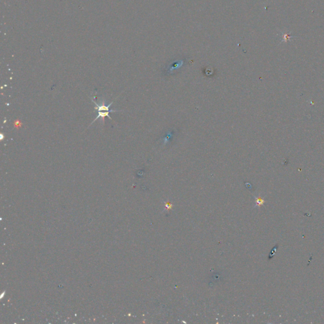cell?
<instances>
[{
  "mask_svg": "<svg viewBox=\"0 0 324 324\" xmlns=\"http://www.w3.org/2000/svg\"><path fill=\"white\" fill-rule=\"evenodd\" d=\"M93 102L95 103V109L96 110L98 111H110L111 112H116V111H119L118 110H110V106L113 104V101H112L111 103H110V104L108 105H107L105 104V101H103L101 103V105H98V103H96V102H95L94 101L93 99H92Z\"/></svg>",
  "mask_w": 324,
  "mask_h": 324,
  "instance_id": "cell-1",
  "label": "cell"
},
{
  "mask_svg": "<svg viewBox=\"0 0 324 324\" xmlns=\"http://www.w3.org/2000/svg\"><path fill=\"white\" fill-rule=\"evenodd\" d=\"M98 116H97V117L95 118V119L94 120V121L91 123L90 125H92L94 122H96L97 120H98V119H99V118H101V119H102L103 123L105 122V118L106 117H108L109 119H110V120H112V119H111V118L110 116V114H109V113H110L111 112L110 111H98Z\"/></svg>",
  "mask_w": 324,
  "mask_h": 324,
  "instance_id": "cell-2",
  "label": "cell"
},
{
  "mask_svg": "<svg viewBox=\"0 0 324 324\" xmlns=\"http://www.w3.org/2000/svg\"><path fill=\"white\" fill-rule=\"evenodd\" d=\"M257 203L258 205L261 206V205H263V203H264V200H263V199H262L260 198H257Z\"/></svg>",
  "mask_w": 324,
  "mask_h": 324,
  "instance_id": "cell-3",
  "label": "cell"
},
{
  "mask_svg": "<svg viewBox=\"0 0 324 324\" xmlns=\"http://www.w3.org/2000/svg\"><path fill=\"white\" fill-rule=\"evenodd\" d=\"M165 207H167V209H170V208H172V205L171 204H170V203H167V205H165Z\"/></svg>",
  "mask_w": 324,
  "mask_h": 324,
  "instance_id": "cell-4",
  "label": "cell"
}]
</instances>
